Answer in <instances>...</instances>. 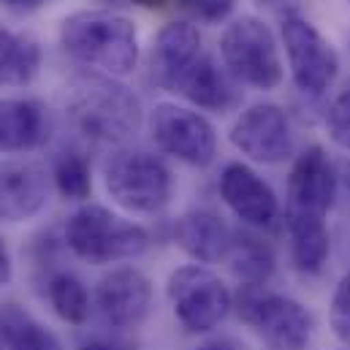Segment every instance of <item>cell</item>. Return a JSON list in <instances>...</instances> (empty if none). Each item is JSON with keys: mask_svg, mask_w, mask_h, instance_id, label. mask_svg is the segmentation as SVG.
Listing matches in <instances>:
<instances>
[{"mask_svg": "<svg viewBox=\"0 0 350 350\" xmlns=\"http://www.w3.org/2000/svg\"><path fill=\"white\" fill-rule=\"evenodd\" d=\"M329 323L334 337L350 350V271L337 282L329 304Z\"/></svg>", "mask_w": 350, "mask_h": 350, "instance_id": "d4e9b609", "label": "cell"}, {"mask_svg": "<svg viewBox=\"0 0 350 350\" xmlns=\"http://www.w3.org/2000/svg\"><path fill=\"white\" fill-rule=\"evenodd\" d=\"M220 57L226 71L247 88L274 90L282 82L280 46L269 25L258 16H239L220 36Z\"/></svg>", "mask_w": 350, "mask_h": 350, "instance_id": "5b68a950", "label": "cell"}, {"mask_svg": "<svg viewBox=\"0 0 350 350\" xmlns=\"http://www.w3.org/2000/svg\"><path fill=\"white\" fill-rule=\"evenodd\" d=\"M193 350H242L234 340H209V342H201L198 348Z\"/></svg>", "mask_w": 350, "mask_h": 350, "instance_id": "f546056e", "label": "cell"}, {"mask_svg": "<svg viewBox=\"0 0 350 350\" xmlns=\"http://www.w3.org/2000/svg\"><path fill=\"white\" fill-rule=\"evenodd\" d=\"M237 79L226 71V66H217V60L206 52L196 57V63L179 77L174 92L185 100H190L198 109L209 111H226L237 100Z\"/></svg>", "mask_w": 350, "mask_h": 350, "instance_id": "ac0fdd59", "label": "cell"}, {"mask_svg": "<svg viewBox=\"0 0 350 350\" xmlns=\"http://www.w3.org/2000/svg\"><path fill=\"white\" fill-rule=\"evenodd\" d=\"M66 245L77 258L103 266L139 258L150 247V234L100 204H85L66 220Z\"/></svg>", "mask_w": 350, "mask_h": 350, "instance_id": "3957f363", "label": "cell"}, {"mask_svg": "<svg viewBox=\"0 0 350 350\" xmlns=\"http://www.w3.org/2000/svg\"><path fill=\"white\" fill-rule=\"evenodd\" d=\"M326 131L337 147L350 152V88L342 90L326 111Z\"/></svg>", "mask_w": 350, "mask_h": 350, "instance_id": "484cf974", "label": "cell"}, {"mask_svg": "<svg viewBox=\"0 0 350 350\" xmlns=\"http://www.w3.org/2000/svg\"><path fill=\"white\" fill-rule=\"evenodd\" d=\"M60 46L77 63L106 77H128L139 66V30L136 25L106 8H82L63 19Z\"/></svg>", "mask_w": 350, "mask_h": 350, "instance_id": "6da1fadb", "label": "cell"}, {"mask_svg": "<svg viewBox=\"0 0 350 350\" xmlns=\"http://www.w3.org/2000/svg\"><path fill=\"white\" fill-rule=\"evenodd\" d=\"M95 307L114 329H136L152 307V282L136 266L111 269L95 288Z\"/></svg>", "mask_w": 350, "mask_h": 350, "instance_id": "8fae6325", "label": "cell"}, {"mask_svg": "<svg viewBox=\"0 0 350 350\" xmlns=\"http://www.w3.org/2000/svg\"><path fill=\"white\" fill-rule=\"evenodd\" d=\"M220 196L226 206L250 228H269L280 215L274 190L245 163H228L223 169Z\"/></svg>", "mask_w": 350, "mask_h": 350, "instance_id": "5bb4252c", "label": "cell"}, {"mask_svg": "<svg viewBox=\"0 0 350 350\" xmlns=\"http://www.w3.org/2000/svg\"><path fill=\"white\" fill-rule=\"evenodd\" d=\"M239 315L274 350H304L315 332V318L301 301L253 285L239 291Z\"/></svg>", "mask_w": 350, "mask_h": 350, "instance_id": "52a82bcc", "label": "cell"}, {"mask_svg": "<svg viewBox=\"0 0 350 350\" xmlns=\"http://www.w3.org/2000/svg\"><path fill=\"white\" fill-rule=\"evenodd\" d=\"M52 179H55V187L60 190V196L68 198V201H85L92 193L90 161L79 152H63L55 161Z\"/></svg>", "mask_w": 350, "mask_h": 350, "instance_id": "cb8c5ba5", "label": "cell"}, {"mask_svg": "<svg viewBox=\"0 0 350 350\" xmlns=\"http://www.w3.org/2000/svg\"><path fill=\"white\" fill-rule=\"evenodd\" d=\"M46 296L60 321L79 326L90 318V291L74 271L52 274V280L46 285Z\"/></svg>", "mask_w": 350, "mask_h": 350, "instance_id": "603a6c76", "label": "cell"}, {"mask_svg": "<svg viewBox=\"0 0 350 350\" xmlns=\"http://www.w3.org/2000/svg\"><path fill=\"white\" fill-rule=\"evenodd\" d=\"M226 258L231 263V271L239 277V282L253 288H263L274 274V250L247 231L234 234V242Z\"/></svg>", "mask_w": 350, "mask_h": 350, "instance_id": "44dd1931", "label": "cell"}, {"mask_svg": "<svg viewBox=\"0 0 350 350\" xmlns=\"http://www.w3.org/2000/svg\"><path fill=\"white\" fill-rule=\"evenodd\" d=\"M337 198V172L323 147H307L291 166L288 174V209L304 215H321L334 206Z\"/></svg>", "mask_w": 350, "mask_h": 350, "instance_id": "4fadbf2b", "label": "cell"}, {"mask_svg": "<svg viewBox=\"0 0 350 350\" xmlns=\"http://www.w3.org/2000/svg\"><path fill=\"white\" fill-rule=\"evenodd\" d=\"M49 176L41 163L25 158L0 161V223H27L46 209Z\"/></svg>", "mask_w": 350, "mask_h": 350, "instance_id": "7c38bea8", "label": "cell"}, {"mask_svg": "<svg viewBox=\"0 0 350 350\" xmlns=\"http://www.w3.org/2000/svg\"><path fill=\"white\" fill-rule=\"evenodd\" d=\"M166 293L176 321L193 334H209L228 318L234 307L228 285L204 263H187L174 269L169 274Z\"/></svg>", "mask_w": 350, "mask_h": 350, "instance_id": "8992f818", "label": "cell"}, {"mask_svg": "<svg viewBox=\"0 0 350 350\" xmlns=\"http://www.w3.org/2000/svg\"><path fill=\"white\" fill-rule=\"evenodd\" d=\"M0 340L5 350H63L60 340L46 326L14 304L0 312Z\"/></svg>", "mask_w": 350, "mask_h": 350, "instance_id": "7402d4cb", "label": "cell"}, {"mask_svg": "<svg viewBox=\"0 0 350 350\" xmlns=\"http://www.w3.org/2000/svg\"><path fill=\"white\" fill-rule=\"evenodd\" d=\"M41 68V46L25 33L0 27V88H25Z\"/></svg>", "mask_w": 350, "mask_h": 350, "instance_id": "ffe728a7", "label": "cell"}, {"mask_svg": "<svg viewBox=\"0 0 350 350\" xmlns=\"http://www.w3.org/2000/svg\"><path fill=\"white\" fill-rule=\"evenodd\" d=\"M11 277H14V261H11V253H8L5 239L0 237V285H8Z\"/></svg>", "mask_w": 350, "mask_h": 350, "instance_id": "83f0119b", "label": "cell"}, {"mask_svg": "<svg viewBox=\"0 0 350 350\" xmlns=\"http://www.w3.org/2000/svg\"><path fill=\"white\" fill-rule=\"evenodd\" d=\"M46 0H0L3 8L14 11V14H30V11H38Z\"/></svg>", "mask_w": 350, "mask_h": 350, "instance_id": "f1b7e54d", "label": "cell"}, {"mask_svg": "<svg viewBox=\"0 0 350 350\" xmlns=\"http://www.w3.org/2000/svg\"><path fill=\"white\" fill-rule=\"evenodd\" d=\"M174 242L196 263H217L228 256L234 231L212 209H187L176 217Z\"/></svg>", "mask_w": 350, "mask_h": 350, "instance_id": "9a60e30c", "label": "cell"}, {"mask_svg": "<svg viewBox=\"0 0 350 350\" xmlns=\"http://www.w3.org/2000/svg\"><path fill=\"white\" fill-rule=\"evenodd\" d=\"M348 3H350V0H348Z\"/></svg>", "mask_w": 350, "mask_h": 350, "instance_id": "d6a6232c", "label": "cell"}, {"mask_svg": "<svg viewBox=\"0 0 350 350\" xmlns=\"http://www.w3.org/2000/svg\"><path fill=\"white\" fill-rule=\"evenodd\" d=\"M103 187L120 209L155 215L172 201L174 179L158 155L142 147H117L103 161Z\"/></svg>", "mask_w": 350, "mask_h": 350, "instance_id": "277c9868", "label": "cell"}, {"mask_svg": "<svg viewBox=\"0 0 350 350\" xmlns=\"http://www.w3.org/2000/svg\"><path fill=\"white\" fill-rule=\"evenodd\" d=\"M228 139L245 158L263 166L288 161L293 150L288 114L277 103H253L239 111L228 131Z\"/></svg>", "mask_w": 350, "mask_h": 350, "instance_id": "30bf717a", "label": "cell"}, {"mask_svg": "<svg viewBox=\"0 0 350 350\" xmlns=\"http://www.w3.org/2000/svg\"><path fill=\"white\" fill-rule=\"evenodd\" d=\"M79 350H120V348L114 342H106V340H90Z\"/></svg>", "mask_w": 350, "mask_h": 350, "instance_id": "4dcf8cb0", "label": "cell"}, {"mask_svg": "<svg viewBox=\"0 0 350 350\" xmlns=\"http://www.w3.org/2000/svg\"><path fill=\"white\" fill-rule=\"evenodd\" d=\"M133 5H142V8H147V11H161L169 0H131Z\"/></svg>", "mask_w": 350, "mask_h": 350, "instance_id": "1f68e13d", "label": "cell"}, {"mask_svg": "<svg viewBox=\"0 0 350 350\" xmlns=\"http://www.w3.org/2000/svg\"><path fill=\"white\" fill-rule=\"evenodd\" d=\"M282 44L293 85L304 95H323L340 74V55L334 44L299 11L282 16Z\"/></svg>", "mask_w": 350, "mask_h": 350, "instance_id": "ba28073f", "label": "cell"}, {"mask_svg": "<svg viewBox=\"0 0 350 350\" xmlns=\"http://www.w3.org/2000/svg\"><path fill=\"white\" fill-rule=\"evenodd\" d=\"M201 55V33L193 22L187 19H174L166 22L152 46V77L161 88L174 90L179 77L196 63Z\"/></svg>", "mask_w": 350, "mask_h": 350, "instance_id": "2e32d148", "label": "cell"}, {"mask_svg": "<svg viewBox=\"0 0 350 350\" xmlns=\"http://www.w3.org/2000/svg\"><path fill=\"white\" fill-rule=\"evenodd\" d=\"M150 133L155 144L187 166H209L217 155V131L196 109L179 103H158L150 114Z\"/></svg>", "mask_w": 350, "mask_h": 350, "instance_id": "9c48e42d", "label": "cell"}, {"mask_svg": "<svg viewBox=\"0 0 350 350\" xmlns=\"http://www.w3.org/2000/svg\"><path fill=\"white\" fill-rule=\"evenodd\" d=\"M288 223V239H291V256L299 271L318 274L332 253V237L326 228V217L321 215H304V212H285Z\"/></svg>", "mask_w": 350, "mask_h": 350, "instance_id": "d6986e66", "label": "cell"}, {"mask_svg": "<svg viewBox=\"0 0 350 350\" xmlns=\"http://www.w3.org/2000/svg\"><path fill=\"white\" fill-rule=\"evenodd\" d=\"M176 5L185 8L198 22L220 25V22H226L234 14L237 0H176Z\"/></svg>", "mask_w": 350, "mask_h": 350, "instance_id": "4316f807", "label": "cell"}, {"mask_svg": "<svg viewBox=\"0 0 350 350\" xmlns=\"http://www.w3.org/2000/svg\"><path fill=\"white\" fill-rule=\"evenodd\" d=\"M49 136L46 109L33 98H0V155L41 147Z\"/></svg>", "mask_w": 350, "mask_h": 350, "instance_id": "e0dca14e", "label": "cell"}, {"mask_svg": "<svg viewBox=\"0 0 350 350\" xmlns=\"http://www.w3.org/2000/svg\"><path fill=\"white\" fill-rule=\"evenodd\" d=\"M66 114L85 139L106 144L131 139L144 120L136 92L106 74L74 77L66 88Z\"/></svg>", "mask_w": 350, "mask_h": 350, "instance_id": "7a4b0ae2", "label": "cell"}]
</instances>
